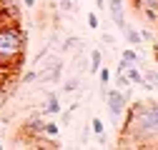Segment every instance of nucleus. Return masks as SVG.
I'll list each match as a JSON object with an SVG mask.
<instances>
[{
  "mask_svg": "<svg viewBox=\"0 0 158 150\" xmlns=\"http://www.w3.org/2000/svg\"><path fill=\"white\" fill-rule=\"evenodd\" d=\"M78 88H81V75H70V78L63 83V90L65 93H75Z\"/></svg>",
  "mask_w": 158,
  "mask_h": 150,
  "instance_id": "ddd939ff",
  "label": "nucleus"
},
{
  "mask_svg": "<svg viewBox=\"0 0 158 150\" xmlns=\"http://www.w3.org/2000/svg\"><path fill=\"white\" fill-rule=\"evenodd\" d=\"M153 148H158V138H156V143H153Z\"/></svg>",
  "mask_w": 158,
  "mask_h": 150,
  "instance_id": "bb28decb",
  "label": "nucleus"
},
{
  "mask_svg": "<svg viewBox=\"0 0 158 150\" xmlns=\"http://www.w3.org/2000/svg\"><path fill=\"white\" fill-rule=\"evenodd\" d=\"M98 25H101V23H98V15L95 13H88V28L90 30H98Z\"/></svg>",
  "mask_w": 158,
  "mask_h": 150,
  "instance_id": "a211bd4d",
  "label": "nucleus"
},
{
  "mask_svg": "<svg viewBox=\"0 0 158 150\" xmlns=\"http://www.w3.org/2000/svg\"><path fill=\"white\" fill-rule=\"evenodd\" d=\"M23 5L25 8H35V0H23Z\"/></svg>",
  "mask_w": 158,
  "mask_h": 150,
  "instance_id": "5701e85b",
  "label": "nucleus"
},
{
  "mask_svg": "<svg viewBox=\"0 0 158 150\" xmlns=\"http://www.w3.org/2000/svg\"><path fill=\"white\" fill-rule=\"evenodd\" d=\"M113 78H115V85H118V90H123V93H133V85H131V80L126 78V73H115Z\"/></svg>",
  "mask_w": 158,
  "mask_h": 150,
  "instance_id": "9b49d317",
  "label": "nucleus"
},
{
  "mask_svg": "<svg viewBox=\"0 0 158 150\" xmlns=\"http://www.w3.org/2000/svg\"><path fill=\"white\" fill-rule=\"evenodd\" d=\"M101 40H103L108 48H115V38H113V35H108V33H106V35H101Z\"/></svg>",
  "mask_w": 158,
  "mask_h": 150,
  "instance_id": "6ab92c4d",
  "label": "nucleus"
},
{
  "mask_svg": "<svg viewBox=\"0 0 158 150\" xmlns=\"http://www.w3.org/2000/svg\"><path fill=\"white\" fill-rule=\"evenodd\" d=\"M40 115H43V112H33V115L25 120V125H23V135H28L30 140L43 135V125H45V120H43Z\"/></svg>",
  "mask_w": 158,
  "mask_h": 150,
  "instance_id": "20e7f679",
  "label": "nucleus"
},
{
  "mask_svg": "<svg viewBox=\"0 0 158 150\" xmlns=\"http://www.w3.org/2000/svg\"><path fill=\"white\" fill-rule=\"evenodd\" d=\"M20 83H23V85L38 83V70H28V73H23V78H20Z\"/></svg>",
  "mask_w": 158,
  "mask_h": 150,
  "instance_id": "dca6fc26",
  "label": "nucleus"
},
{
  "mask_svg": "<svg viewBox=\"0 0 158 150\" xmlns=\"http://www.w3.org/2000/svg\"><path fill=\"white\" fill-rule=\"evenodd\" d=\"M60 100H58L55 93H48V103H45V112L43 115H60Z\"/></svg>",
  "mask_w": 158,
  "mask_h": 150,
  "instance_id": "39448f33",
  "label": "nucleus"
},
{
  "mask_svg": "<svg viewBox=\"0 0 158 150\" xmlns=\"http://www.w3.org/2000/svg\"><path fill=\"white\" fill-rule=\"evenodd\" d=\"M115 73H126V63H123V60L118 63V68H115Z\"/></svg>",
  "mask_w": 158,
  "mask_h": 150,
  "instance_id": "4be33fe9",
  "label": "nucleus"
},
{
  "mask_svg": "<svg viewBox=\"0 0 158 150\" xmlns=\"http://www.w3.org/2000/svg\"><path fill=\"white\" fill-rule=\"evenodd\" d=\"M126 73H128L131 85H143V70L138 65H126Z\"/></svg>",
  "mask_w": 158,
  "mask_h": 150,
  "instance_id": "423d86ee",
  "label": "nucleus"
},
{
  "mask_svg": "<svg viewBox=\"0 0 158 150\" xmlns=\"http://www.w3.org/2000/svg\"><path fill=\"white\" fill-rule=\"evenodd\" d=\"M28 45V38L18 23H0V68L10 70L23 63V53Z\"/></svg>",
  "mask_w": 158,
  "mask_h": 150,
  "instance_id": "f257e3e1",
  "label": "nucleus"
},
{
  "mask_svg": "<svg viewBox=\"0 0 158 150\" xmlns=\"http://www.w3.org/2000/svg\"><path fill=\"white\" fill-rule=\"evenodd\" d=\"M133 8L138 13H146V10H158V0H131Z\"/></svg>",
  "mask_w": 158,
  "mask_h": 150,
  "instance_id": "1a4fd4ad",
  "label": "nucleus"
},
{
  "mask_svg": "<svg viewBox=\"0 0 158 150\" xmlns=\"http://www.w3.org/2000/svg\"><path fill=\"white\" fill-rule=\"evenodd\" d=\"M95 5L101 8V10H106V0H95Z\"/></svg>",
  "mask_w": 158,
  "mask_h": 150,
  "instance_id": "b1692460",
  "label": "nucleus"
},
{
  "mask_svg": "<svg viewBox=\"0 0 158 150\" xmlns=\"http://www.w3.org/2000/svg\"><path fill=\"white\" fill-rule=\"evenodd\" d=\"M121 60H123L126 65H138V63H141V55H138L133 48H126V50H123V58H121Z\"/></svg>",
  "mask_w": 158,
  "mask_h": 150,
  "instance_id": "f8f14e48",
  "label": "nucleus"
},
{
  "mask_svg": "<svg viewBox=\"0 0 158 150\" xmlns=\"http://www.w3.org/2000/svg\"><path fill=\"white\" fill-rule=\"evenodd\" d=\"M131 95H133V93H123V90H118V88L103 93V100H106V105H108V112H110L113 123H121L123 112H126V108H128V103H131Z\"/></svg>",
  "mask_w": 158,
  "mask_h": 150,
  "instance_id": "f03ea898",
  "label": "nucleus"
},
{
  "mask_svg": "<svg viewBox=\"0 0 158 150\" xmlns=\"http://www.w3.org/2000/svg\"><path fill=\"white\" fill-rule=\"evenodd\" d=\"M95 75H101V85H103V88H108V83H110V78H113V75H110V70L101 65V70H98Z\"/></svg>",
  "mask_w": 158,
  "mask_h": 150,
  "instance_id": "2eb2a0df",
  "label": "nucleus"
},
{
  "mask_svg": "<svg viewBox=\"0 0 158 150\" xmlns=\"http://www.w3.org/2000/svg\"><path fill=\"white\" fill-rule=\"evenodd\" d=\"M106 10L110 15V20L115 23V28L123 33L126 25H128V20H126V0H106Z\"/></svg>",
  "mask_w": 158,
  "mask_h": 150,
  "instance_id": "7ed1b4c3",
  "label": "nucleus"
},
{
  "mask_svg": "<svg viewBox=\"0 0 158 150\" xmlns=\"http://www.w3.org/2000/svg\"><path fill=\"white\" fill-rule=\"evenodd\" d=\"M98 145H101V148H106V145H108V140H106V133H101V135H98Z\"/></svg>",
  "mask_w": 158,
  "mask_h": 150,
  "instance_id": "412c9836",
  "label": "nucleus"
},
{
  "mask_svg": "<svg viewBox=\"0 0 158 150\" xmlns=\"http://www.w3.org/2000/svg\"><path fill=\"white\" fill-rule=\"evenodd\" d=\"M3 148H5V143H3V140H0V150H3Z\"/></svg>",
  "mask_w": 158,
  "mask_h": 150,
  "instance_id": "a878e982",
  "label": "nucleus"
},
{
  "mask_svg": "<svg viewBox=\"0 0 158 150\" xmlns=\"http://www.w3.org/2000/svg\"><path fill=\"white\" fill-rule=\"evenodd\" d=\"M103 65V53L101 50H90V68H88V75H95Z\"/></svg>",
  "mask_w": 158,
  "mask_h": 150,
  "instance_id": "0eeeda50",
  "label": "nucleus"
},
{
  "mask_svg": "<svg viewBox=\"0 0 158 150\" xmlns=\"http://www.w3.org/2000/svg\"><path fill=\"white\" fill-rule=\"evenodd\" d=\"M143 88H148V90L158 88V73L156 70H143Z\"/></svg>",
  "mask_w": 158,
  "mask_h": 150,
  "instance_id": "9d476101",
  "label": "nucleus"
},
{
  "mask_svg": "<svg viewBox=\"0 0 158 150\" xmlns=\"http://www.w3.org/2000/svg\"><path fill=\"white\" fill-rule=\"evenodd\" d=\"M123 35H126V40H128V45H133V48H138V45L143 43V40H141V33H138L135 28H131V25H126Z\"/></svg>",
  "mask_w": 158,
  "mask_h": 150,
  "instance_id": "6e6552de",
  "label": "nucleus"
},
{
  "mask_svg": "<svg viewBox=\"0 0 158 150\" xmlns=\"http://www.w3.org/2000/svg\"><path fill=\"white\" fill-rule=\"evenodd\" d=\"M58 133H60L58 123H50V120H45V125H43V135H48V138H55Z\"/></svg>",
  "mask_w": 158,
  "mask_h": 150,
  "instance_id": "4468645a",
  "label": "nucleus"
},
{
  "mask_svg": "<svg viewBox=\"0 0 158 150\" xmlns=\"http://www.w3.org/2000/svg\"><path fill=\"white\" fill-rule=\"evenodd\" d=\"M153 53H156V60H158V43H153Z\"/></svg>",
  "mask_w": 158,
  "mask_h": 150,
  "instance_id": "393cba45",
  "label": "nucleus"
},
{
  "mask_svg": "<svg viewBox=\"0 0 158 150\" xmlns=\"http://www.w3.org/2000/svg\"><path fill=\"white\" fill-rule=\"evenodd\" d=\"M90 130H93L95 135H101V133H106V125H103V120H98V118H95V120L90 123Z\"/></svg>",
  "mask_w": 158,
  "mask_h": 150,
  "instance_id": "f3484780",
  "label": "nucleus"
},
{
  "mask_svg": "<svg viewBox=\"0 0 158 150\" xmlns=\"http://www.w3.org/2000/svg\"><path fill=\"white\" fill-rule=\"evenodd\" d=\"M58 3H60V8H63V10H75L73 0H58Z\"/></svg>",
  "mask_w": 158,
  "mask_h": 150,
  "instance_id": "aec40b11",
  "label": "nucleus"
}]
</instances>
